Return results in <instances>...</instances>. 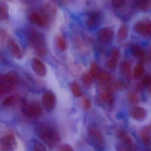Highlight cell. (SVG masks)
<instances>
[{"label": "cell", "instance_id": "obj_33", "mask_svg": "<svg viewBox=\"0 0 151 151\" xmlns=\"http://www.w3.org/2000/svg\"><path fill=\"white\" fill-rule=\"evenodd\" d=\"M93 78L91 76L89 73H86L83 77V83L86 86H90L92 83Z\"/></svg>", "mask_w": 151, "mask_h": 151}, {"label": "cell", "instance_id": "obj_26", "mask_svg": "<svg viewBox=\"0 0 151 151\" xmlns=\"http://www.w3.org/2000/svg\"><path fill=\"white\" fill-rule=\"evenodd\" d=\"M145 69L142 64H139L137 65L134 70L133 75L136 79H138L142 77L144 74Z\"/></svg>", "mask_w": 151, "mask_h": 151}, {"label": "cell", "instance_id": "obj_28", "mask_svg": "<svg viewBox=\"0 0 151 151\" xmlns=\"http://www.w3.org/2000/svg\"><path fill=\"white\" fill-rule=\"evenodd\" d=\"M32 151H47V147L42 143L37 140L33 142Z\"/></svg>", "mask_w": 151, "mask_h": 151}, {"label": "cell", "instance_id": "obj_32", "mask_svg": "<svg viewBox=\"0 0 151 151\" xmlns=\"http://www.w3.org/2000/svg\"><path fill=\"white\" fill-rule=\"evenodd\" d=\"M114 6L118 9H120L125 6L126 0H111Z\"/></svg>", "mask_w": 151, "mask_h": 151}, {"label": "cell", "instance_id": "obj_27", "mask_svg": "<svg viewBox=\"0 0 151 151\" xmlns=\"http://www.w3.org/2000/svg\"><path fill=\"white\" fill-rule=\"evenodd\" d=\"M70 89L74 96L79 97L82 96V93L79 84L77 83L76 82L72 83L70 85Z\"/></svg>", "mask_w": 151, "mask_h": 151}, {"label": "cell", "instance_id": "obj_16", "mask_svg": "<svg viewBox=\"0 0 151 151\" xmlns=\"http://www.w3.org/2000/svg\"><path fill=\"white\" fill-rule=\"evenodd\" d=\"M136 4L142 12L147 13L151 11V0H137Z\"/></svg>", "mask_w": 151, "mask_h": 151}, {"label": "cell", "instance_id": "obj_31", "mask_svg": "<svg viewBox=\"0 0 151 151\" xmlns=\"http://www.w3.org/2000/svg\"><path fill=\"white\" fill-rule=\"evenodd\" d=\"M98 65L96 63H93L91 64L90 70V75L93 78H95L97 77L99 73Z\"/></svg>", "mask_w": 151, "mask_h": 151}, {"label": "cell", "instance_id": "obj_38", "mask_svg": "<svg viewBox=\"0 0 151 151\" xmlns=\"http://www.w3.org/2000/svg\"><path fill=\"white\" fill-rule=\"evenodd\" d=\"M130 99L133 103L137 102L138 100V97L135 94H132L130 96Z\"/></svg>", "mask_w": 151, "mask_h": 151}, {"label": "cell", "instance_id": "obj_21", "mask_svg": "<svg viewBox=\"0 0 151 151\" xmlns=\"http://www.w3.org/2000/svg\"><path fill=\"white\" fill-rule=\"evenodd\" d=\"M129 29L127 25L122 24L120 27L118 33V37L120 40H126L128 35Z\"/></svg>", "mask_w": 151, "mask_h": 151}, {"label": "cell", "instance_id": "obj_25", "mask_svg": "<svg viewBox=\"0 0 151 151\" xmlns=\"http://www.w3.org/2000/svg\"><path fill=\"white\" fill-rule=\"evenodd\" d=\"M120 68L122 74L127 78H129L131 74V66L129 63L123 62L121 65Z\"/></svg>", "mask_w": 151, "mask_h": 151}, {"label": "cell", "instance_id": "obj_5", "mask_svg": "<svg viewBox=\"0 0 151 151\" xmlns=\"http://www.w3.org/2000/svg\"><path fill=\"white\" fill-rule=\"evenodd\" d=\"M17 147V143L13 135H6L0 138V151H15Z\"/></svg>", "mask_w": 151, "mask_h": 151}, {"label": "cell", "instance_id": "obj_11", "mask_svg": "<svg viewBox=\"0 0 151 151\" xmlns=\"http://www.w3.org/2000/svg\"><path fill=\"white\" fill-rule=\"evenodd\" d=\"M116 136L117 138L122 142L121 144L128 148L129 150H132L133 140L127 132L123 129H119L117 130Z\"/></svg>", "mask_w": 151, "mask_h": 151}, {"label": "cell", "instance_id": "obj_37", "mask_svg": "<svg viewBox=\"0 0 151 151\" xmlns=\"http://www.w3.org/2000/svg\"><path fill=\"white\" fill-rule=\"evenodd\" d=\"M117 151H129L130 150L128 148H127L121 143L118 145L117 147Z\"/></svg>", "mask_w": 151, "mask_h": 151}, {"label": "cell", "instance_id": "obj_1", "mask_svg": "<svg viewBox=\"0 0 151 151\" xmlns=\"http://www.w3.org/2000/svg\"><path fill=\"white\" fill-rule=\"evenodd\" d=\"M36 134L50 148L55 147L61 141V137L58 132L54 128L47 125L39 126L36 130Z\"/></svg>", "mask_w": 151, "mask_h": 151}, {"label": "cell", "instance_id": "obj_17", "mask_svg": "<svg viewBox=\"0 0 151 151\" xmlns=\"http://www.w3.org/2000/svg\"><path fill=\"white\" fill-rule=\"evenodd\" d=\"M151 127H145L141 131L140 138L145 145H150L151 142Z\"/></svg>", "mask_w": 151, "mask_h": 151}, {"label": "cell", "instance_id": "obj_4", "mask_svg": "<svg viewBox=\"0 0 151 151\" xmlns=\"http://www.w3.org/2000/svg\"><path fill=\"white\" fill-rule=\"evenodd\" d=\"M88 136L90 142L94 148L99 150L104 149L106 145L104 137L96 128L90 127L88 129Z\"/></svg>", "mask_w": 151, "mask_h": 151}, {"label": "cell", "instance_id": "obj_18", "mask_svg": "<svg viewBox=\"0 0 151 151\" xmlns=\"http://www.w3.org/2000/svg\"><path fill=\"white\" fill-rule=\"evenodd\" d=\"M14 87L2 78L0 81V97L9 93Z\"/></svg>", "mask_w": 151, "mask_h": 151}, {"label": "cell", "instance_id": "obj_35", "mask_svg": "<svg viewBox=\"0 0 151 151\" xmlns=\"http://www.w3.org/2000/svg\"><path fill=\"white\" fill-rule=\"evenodd\" d=\"M58 151H74V150L69 145L63 144L59 146Z\"/></svg>", "mask_w": 151, "mask_h": 151}, {"label": "cell", "instance_id": "obj_10", "mask_svg": "<svg viewBox=\"0 0 151 151\" xmlns=\"http://www.w3.org/2000/svg\"><path fill=\"white\" fill-rule=\"evenodd\" d=\"M114 36L113 30L110 27L102 28L98 33L99 40L103 43H109L111 42Z\"/></svg>", "mask_w": 151, "mask_h": 151}, {"label": "cell", "instance_id": "obj_30", "mask_svg": "<svg viewBox=\"0 0 151 151\" xmlns=\"http://www.w3.org/2000/svg\"><path fill=\"white\" fill-rule=\"evenodd\" d=\"M57 45L58 48L61 51H65L67 49V42L63 36H60L58 37Z\"/></svg>", "mask_w": 151, "mask_h": 151}, {"label": "cell", "instance_id": "obj_7", "mask_svg": "<svg viewBox=\"0 0 151 151\" xmlns=\"http://www.w3.org/2000/svg\"><path fill=\"white\" fill-rule=\"evenodd\" d=\"M42 103L45 110L51 112L54 110L56 104V99L52 91H48L42 96Z\"/></svg>", "mask_w": 151, "mask_h": 151}, {"label": "cell", "instance_id": "obj_22", "mask_svg": "<svg viewBox=\"0 0 151 151\" xmlns=\"http://www.w3.org/2000/svg\"><path fill=\"white\" fill-rule=\"evenodd\" d=\"M131 50L133 55L138 58L143 57L145 55V52L143 49L138 45H133L131 47Z\"/></svg>", "mask_w": 151, "mask_h": 151}, {"label": "cell", "instance_id": "obj_14", "mask_svg": "<svg viewBox=\"0 0 151 151\" xmlns=\"http://www.w3.org/2000/svg\"><path fill=\"white\" fill-rule=\"evenodd\" d=\"M8 47L9 50L13 57L17 59L22 58V53L20 47L17 43L13 40H9L8 42Z\"/></svg>", "mask_w": 151, "mask_h": 151}, {"label": "cell", "instance_id": "obj_8", "mask_svg": "<svg viewBox=\"0 0 151 151\" xmlns=\"http://www.w3.org/2000/svg\"><path fill=\"white\" fill-rule=\"evenodd\" d=\"M29 19L30 22L40 27H46L48 24V17L43 13L32 12L29 16Z\"/></svg>", "mask_w": 151, "mask_h": 151}, {"label": "cell", "instance_id": "obj_3", "mask_svg": "<svg viewBox=\"0 0 151 151\" xmlns=\"http://www.w3.org/2000/svg\"><path fill=\"white\" fill-rule=\"evenodd\" d=\"M22 110L23 114L28 118H38L42 114L41 105L38 101H32L28 103L25 99H23Z\"/></svg>", "mask_w": 151, "mask_h": 151}, {"label": "cell", "instance_id": "obj_9", "mask_svg": "<svg viewBox=\"0 0 151 151\" xmlns=\"http://www.w3.org/2000/svg\"><path fill=\"white\" fill-rule=\"evenodd\" d=\"M101 14L99 12H93L90 13L86 19V24L87 27L93 30L98 27L101 20Z\"/></svg>", "mask_w": 151, "mask_h": 151}, {"label": "cell", "instance_id": "obj_19", "mask_svg": "<svg viewBox=\"0 0 151 151\" xmlns=\"http://www.w3.org/2000/svg\"><path fill=\"white\" fill-rule=\"evenodd\" d=\"M3 77L5 81H7L13 87L17 84L19 81L18 75L15 71L9 72Z\"/></svg>", "mask_w": 151, "mask_h": 151}, {"label": "cell", "instance_id": "obj_6", "mask_svg": "<svg viewBox=\"0 0 151 151\" xmlns=\"http://www.w3.org/2000/svg\"><path fill=\"white\" fill-rule=\"evenodd\" d=\"M134 30L137 33L142 36H151V21L142 20L138 21L135 24Z\"/></svg>", "mask_w": 151, "mask_h": 151}, {"label": "cell", "instance_id": "obj_2", "mask_svg": "<svg viewBox=\"0 0 151 151\" xmlns=\"http://www.w3.org/2000/svg\"><path fill=\"white\" fill-rule=\"evenodd\" d=\"M27 37L30 45L38 55L41 56L45 55L47 51L46 42L42 34L35 30H30L27 33Z\"/></svg>", "mask_w": 151, "mask_h": 151}, {"label": "cell", "instance_id": "obj_15", "mask_svg": "<svg viewBox=\"0 0 151 151\" xmlns=\"http://www.w3.org/2000/svg\"><path fill=\"white\" fill-rule=\"evenodd\" d=\"M120 52L119 49L114 48L112 50L111 57L107 63V66L111 70H114L116 68L117 63L120 57Z\"/></svg>", "mask_w": 151, "mask_h": 151}, {"label": "cell", "instance_id": "obj_41", "mask_svg": "<svg viewBox=\"0 0 151 151\" xmlns=\"http://www.w3.org/2000/svg\"><path fill=\"white\" fill-rule=\"evenodd\" d=\"M8 1H11V0H8Z\"/></svg>", "mask_w": 151, "mask_h": 151}, {"label": "cell", "instance_id": "obj_36", "mask_svg": "<svg viewBox=\"0 0 151 151\" xmlns=\"http://www.w3.org/2000/svg\"><path fill=\"white\" fill-rule=\"evenodd\" d=\"M91 102L88 99H84L83 101V107L86 110H89L91 107Z\"/></svg>", "mask_w": 151, "mask_h": 151}, {"label": "cell", "instance_id": "obj_39", "mask_svg": "<svg viewBox=\"0 0 151 151\" xmlns=\"http://www.w3.org/2000/svg\"><path fill=\"white\" fill-rule=\"evenodd\" d=\"M124 87V84L123 83H122V82H118L116 83V85H115V87L117 88V89H121L123 88V87Z\"/></svg>", "mask_w": 151, "mask_h": 151}, {"label": "cell", "instance_id": "obj_34", "mask_svg": "<svg viewBox=\"0 0 151 151\" xmlns=\"http://www.w3.org/2000/svg\"><path fill=\"white\" fill-rule=\"evenodd\" d=\"M142 84L144 86H151V76L147 75L145 76L142 82Z\"/></svg>", "mask_w": 151, "mask_h": 151}, {"label": "cell", "instance_id": "obj_20", "mask_svg": "<svg viewBox=\"0 0 151 151\" xmlns=\"http://www.w3.org/2000/svg\"><path fill=\"white\" fill-rule=\"evenodd\" d=\"M100 99L102 102L108 105L112 104L114 102V96L109 91H105L100 95Z\"/></svg>", "mask_w": 151, "mask_h": 151}, {"label": "cell", "instance_id": "obj_24", "mask_svg": "<svg viewBox=\"0 0 151 151\" xmlns=\"http://www.w3.org/2000/svg\"><path fill=\"white\" fill-rule=\"evenodd\" d=\"M9 17V9L6 4L2 3L0 4V20L3 21L7 19Z\"/></svg>", "mask_w": 151, "mask_h": 151}, {"label": "cell", "instance_id": "obj_40", "mask_svg": "<svg viewBox=\"0 0 151 151\" xmlns=\"http://www.w3.org/2000/svg\"><path fill=\"white\" fill-rule=\"evenodd\" d=\"M150 58H151V54H150Z\"/></svg>", "mask_w": 151, "mask_h": 151}, {"label": "cell", "instance_id": "obj_13", "mask_svg": "<svg viewBox=\"0 0 151 151\" xmlns=\"http://www.w3.org/2000/svg\"><path fill=\"white\" fill-rule=\"evenodd\" d=\"M147 113L143 107L135 106L132 107L130 111V115L131 118L135 120L141 121L143 120L147 117Z\"/></svg>", "mask_w": 151, "mask_h": 151}, {"label": "cell", "instance_id": "obj_12", "mask_svg": "<svg viewBox=\"0 0 151 151\" xmlns=\"http://www.w3.org/2000/svg\"><path fill=\"white\" fill-rule=\"evenodd\" d=\"M32 68L34 72L39 76L43 77L47 74V68L41 60L37 58L33 59Z\"/></svg>", "mask_w": 151, "mask_h": 151}, {"label": "cell", "instance_id": "obj_23", "mask_svg": "<svg viewBox=\"0 0 151 151\" xmlns=\"http://www.w3.org/2000/svg\"><path fill=\"white\" fill-rule=\"evenodd\" d=\"M98 77L99 81L104 84L109 83L111 81V76L110 74L105 71L99 72Z\"/></svg>", "mask_w": 151, "mask_h": 151}, {"label": "cell", "instance_id": "obj_29", "mask_svg": "<svg viewBox=\"0 0 151 151\" xmlns=\"http://www.w3.org/2000/svg\"><path fill=\"white\" fill-rule=\"evenodd\" d=\"M18 99V97L16 95H12L6 98L3 102V104L6 106H11L16 104Z\"/></svg>", "mask_w": 151, "mask_h": 151}]
</instances>
